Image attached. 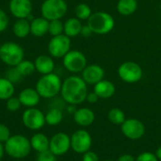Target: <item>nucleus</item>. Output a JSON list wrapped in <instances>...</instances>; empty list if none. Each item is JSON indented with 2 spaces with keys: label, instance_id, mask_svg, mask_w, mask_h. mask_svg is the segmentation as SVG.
<instances>
[{
  "label": "nucleus",
  "instance_id": "15",
  "mask_svg": "<svg viewBox=\"0 0 161 161\" xmlns=\"http://www.w3.org/2000/svg\"><path fill=\"white\" fill-rule=\"evenodd\" d=\"M105 72L103 68L97 64H92L86 66L82 71V79L90 85H95L99 81L103 80Z\"/></svg>",
  "mask_w": 161,
  "mask_h": 161
},
{
  "label": "nucleus",
  "instance_id": "33",
  "mask_svg": "<svg viewBox=\"0 0 161 161\" xmlns=\"http://www.w3.org/2000/svg\"><path fill=\"white\" fill-rule=\"evenodd\" d=\"M10 136L9 128L4 124H0V142L5 143L10 138Z\"/></svg>",
  "mask_w": 161,
  "mask_h": 161
},
{
  "label": "nucleus",
  "instance_id": "12",
  "mask_svg": "<svg viewBox=\"0 0 161 161\" xmlns=\"http://www.w3.org/2000/svg\"><path fill=\"white\" fill-rule=\"evenodd\" d=\"M121 130L124 136L132 141L142 139L145 134L144 124L138 119H127L121 125Z\"/></svg>",
  "mask_w": 161,
  "mask_h": 161
},
{
  "label": "nucleus",
  "instance_id": "10",
  "mask_svg": "<svg viewBox=\"0 0 161 161\" xmlns=\"http://www.w3.org/2000/svg\"><path fill=\"white\" fill-rule=\"evenodd\" d=\"M120 78L126 83H136L142 77V67L133 61H126L121 64L118 69Z\"/></svg>",
  "mask_w": 161,
  "mask_h": 161
},
{
  "label": "nucleus",
  "instance_id": "13",
  "mask_svg": "<svg viewBox=\"0 0 161 161\" xmlns=\"http://www.w3.org/2000/svg\"><path fill=\"white\" fill-rule=\"evenodd\" d=\"M71 149V137L66 133L58 132L55 134L49 142V150L57 157L65 155Z\"/></svg>",
  "mask_w": 161,
  "mask_h": 161
},
{
  "label": "nucleus",
  "instance_id": "39",
  "mask_svg": "<svg viewBox=\"0 0 161 161\" xmlns=\"http://www.w3.org/2000/svg\"><path fill=\"white\" fill-rule=\"evenodd\" d=\"M80 34L83 36V37H86V38H88V37H90L92 34V31L91 30V28L88 26V25H84V26H82V29H81V32H80Z\"/></svg>",
  "mask_w": 161,
  "mask_h": 161
},
{
  "label": "nucleus",
  "instance_id": "19",
  "mask_svg": "<svg viewBox=\"0 0 161 161\" xmlns=\"http://www.w3.org/2000/svg\"><path fill=\"white\" fill-rule=\"evenodd\" d=\"M35 69L42 75L51 74L54 71L55 63L51 57L46 55H41L36 58L35 61Z\"/></svg>",
  "mask_w": 161,
  "mask_h": 161
},
{
  "label": "nucleus",
  "instance_id": "35",
  "mask_svg": "<svg viewBox=\"0 0 161 161\" xmlns=\"http://www.w3.org/2000/svg\"><path fill=\"white\" fill-rule=\"evenodd\" d=\"M136 161H158V159L156 154L152 152H143L137 157Z\"/></svg>",
  "mask_w": 161,
  "mask_h": 161
},
{
  "label": "nucleus",
  "instance_id": "25",
  "mask_svg": "<svg viewBox=\"0 0 161 161\" xmlns=\"http://www.w3.org/2000/svg\"><path fill=\"white\" fill-rule=\"evenodd\" d=\"M14 92L15 89L13 83L7 77H0V100L7 101L13 96Z\"/></svg>",
  "mask_w": 161,
  "mask_h": 161
},
{
  "label": "nucleus",
  "instance_id": "34",
  "mask_svg": "<svg viewBox=\"0 0 161 161\" xmlns=\"http://www.w3.org/2000/svg\"><path fill=\"white\" fill-rule=\"evenodd\" d=\"M21 77H22L21 74L18 72V70H17L15 67H12V68L8 72V74H7V78H8L9 81H11L12 83L18 82V81L21 79Z\"/></svg>",
  "mask_w": 161,
  "mask_h": 161
},
{
  "label": "nucleus",
  "instance_id": "6",
  "mask_svg": "<svg viewBox=\"0 0 161 161\" xmlns=\"http://www.w3.org/2000/svg\"><path fill=\"white\" fill-rule=\"evenodd\" d=\"M68 7L64 0H44L41 7V13L48 21L60 20L67 12Z\"/></svg>",
  "mask_w": 161,
  "mask_h": 161
},
{
  "label": "nucleus",
  "instance_id": "1",
  "mask_svg": "<svg viewBox=\"0 0 161 161\" xmlns=\"http://www.w3.org/2000/svg\"><path fill=\"white\" fill-rule=\"evenodd\" d=\"M60 93L66 103L73 106L79 105L87 98V83L82 77L76 75L69 76L63 81Z\"/></svg>",
  "mask_w": 161,
  "mask_h": 161
},
{
  "label": "nucleus",
  "instance_id": "20",
  "mask_svg": "<svg viewBox=\"0 0 161 161\" xmlns=\"http://www.w3.org/2000/svg\"><path fill=\"white\" fill-rule=\"evenodd\" d=\"M49 21L45 18L37 17L30 22V33L35 37H42L48 33Z\"/></svg>",
  "mask_w": 161,
  "mask_h": 161
},
{
  "label": "nucleus",
  "instance_id": "8",
  "mask_svg": "<svg viewBox=\"0 0 161 161\" xmlns=\"http://www.w3.org/2000/svg\"><path fill=\"white\" fill-rule=\"evenodd\" d=\"M92 144V136L87 130L78 129L71 136V149L77 154H84L90 151Z\"/></svg>",
  "mask_w": 161,
  "mask_h": 161
},
{
  "label": "nucleus",
  "instance_id": "40",
  "mask_svg": "<svg viewBox=\"0 0 161 161\" xmlns=\"http://www.w3.org/2000/svg\"><path fill=\"white\" fill-rule=\"evenodd\" d=\"M117 161H136V158H134V157L130 154H125L122 155Z\"/></svg>",
  "mask_w": 161,
  "mask_h": 161
},
{
  "label": "nucleus",
  "instance_id": "17",
  "mask_svg": "<svg viewBox=\"0 0 161 161\" xmlns=\"http://www.w3.org/2000/svg\"><path fill=\"white\" fill-rule=\"evenodd\" d=\"M95 120L94 112L88 108H81L75 110L74 113V121L82 127L90 126Z\"/></svg>",
  "mask_w": 161,
  "mask_h": 161
},
{
  "label": "nucleus",
  "instance_id": "4",
  "mask_svg": "<svg viewBox=\"0 0 161 161\" xmlns=\"http://www.w3.org/2000/svg\"><path fill=\"white\" fill-rule=\"evenodd\" d=\"M114 25V18L108 12H94L88 19V26L91 28L92 33L95 34H108L113 29Z\"/></svg>",
  "mask_w": 161,
  "mask_h": 161
},
{
  "label": "nucleus",
  "instance_id": "5",
  "mask_svg": "<svg viewBox=\"0 0 161 161\" xmlns=\"http://www.w3.org/2000/svg\"><path fill=\"white\" fill-rule=\"evenodd\" d=\"M0 59L5 64L15 67L24 59V50L16 42H5L0 46Z\"/></svg>",
  "mask_w": 161,
  "mask_h": 161
},
{
  "label": "nucleus",
  "instance_id": "22",
  "mask_svg": "<svg viewBox=\"0 0 161 161\" xmlns=\"http://www.w3.org/2000/svg\"><path fill=\"white\" fill-rule=\"evenodd\" d=\"M82 24L77 18H70L64 23V34L69 38L75 37L80 34L82 29Z\"/></svg>",
  "mask_w": 161,
  "mask_h": 161
},
{
  "label": "nucleus",
  "instance_id": "14",
  "mask_svg": "<svg viewBox=\"0 0 161 161\" xmlns=\"http://www.w3.org/2000/svg\"><path fill=\"white\" fill-rule=\"evenodd\" d=\"M10 13L17 19H26L32 11L31 0H10Z\"/></svg>",
  "mask_w": 161,
  "mask_h": 161
},
{
  "label": "nucleus",
  "instance_id": "7",
  "mask_svg": "<svg viewBox=\"0 0 161 161\" xmlns=\"http://www.w3.org/2000/svg\"><path fill=\"white\" fill-rule=\"evenodd\" d=\"M23 125L29 130L38 131L42 129L45 123V115L41 109L36 108H27L22 115Z\"/></svg>",
  "mask_w": 161,
  "mask_h": 161
},
{
  "label": "nucleus",
  "instance_id": "28",
  "mask_svg": "<svg viewBox=\"0 0 161 161\" xmlns=\"http://www.w3.org/2000/svg\"><path fill=\"white\" fill-rule=\"evenodd\" d=\"M15 68L18 70V72L21 74L22 76H27L30 75L34 73L35 69V64L32 61L29 60H22L20 63H18Z\"/></svg>",
  "mask_w": 161,
  "mask_h": 161
},
{
  "label": "nucleus",
  "instance_id": "23",
  "mask_svg": "<svg viewBox=\"0 0 161 161\" xmlns=\"http://www.w3.org/2000/svg\"><path fill=\"white\" fill-rule=\"evenodd\" d=\"M12 31L17 38H25L30 33V23L26 19H17L13 25Z\"/></svg>",
  "mask_w": 161,
  "mask_h": 161
},
{
  "label": "nucleus",
  "instance_id": "11",
  "mask_svg": "<svg viewBox=\"0 0 161 161\" xmlns=\"http://www.w3.org/2000/svg\"><path fill=\"white\" fill-rule=\"evenodd\" d=\"M71 48V40L65 34L53 37L48 43V52L54 58H63Z\"/></svg>",
  "mask_w": 161,
  "mask_h": 161
},
{
  "label": "nucleus",
  "instance_id": "16",
  "mask_svg": "<svg viewBox=\"0 0 161 161\" xmlns=\"http://www.w3.org/2000/svg\"><path fill=\"white\" fill-rule=\"evenodd\" d=\"M18 98L22 106L25 108H35L40 103L41 96L36 89L25 88L22 92H20Z\"/></svg>",
  "mask_w": 161,
  "mask_h": 161
},
{
  "label": "nucleus",
  "instance_id": "29",
  "mask_svg": "<svg viewBox=\"0 0 161 161\" xmlns=\"http://www.w3.org/2000/svg\"><path fill=\"white\" fill-rule=\"evenodd\" d=\"M75 12L76 18L79 20H88L91 17V15L92 14V8H90V6L87 4H84V3L77 5L75 7Z\"/></svg>",
  "mask_w": 161,
  "mask_h": 161
},
{
  "label": "nucleus",
  "instance_id": "24",
  "mask_svg": "<svg viewBox=\"0 0 161 161\" xmlns=\"http://www.w3.org/2000/svg\"><path fill=\"white\" fill-rule=\"evenodd\" d=\"M138 8L137 0H119L117 4L118 12L124 16H129L133 14Z\"/></svg>",
  "mask_w": 161,
  "mask_h": 161
},
{
  "label": "nucleus",
  "instance_id": "42",
  "mask_svg": "<svg viewBox=\"0 0 161 161\" xmlns=\"http://www.w3.org/2000/svg\"><path fill=\"white\" fill-rule=\"evenodd\" d=\"M156 156H157L158 159L161 161V146H159V147L157 149V151H156Z\"/></svg>",
  "mask_w": 161,
  "mask_h": 161
},
{
  "label": "nucleus",
  "instance_id": "31",
  "mask_svg": "<svg viewBox=\"0 0 161 161\" xmlns=\"http://www.w3.org/2000/svg\"><path fill=\"white\" fill-rule=\"evenodd\" d=\"M22 104L19 100L18 97H10L7 100L6 102V107H7V109L10 112H15V111H18L21 108Z\"/></svg>",
  "mask_w": 161,
  "mask_h": 161
},
{
  "label": "nucleus",
  "instance_id": "30",
  "mask_svg": "<svg viewBox=\"0 0 161 161\" xmlns=\"http://www.w3.org/2000/svg\"><path fill=\"white\" fill-rule=\"evenodd\" d=\"M63 31H64V24L60 20L49 21L48 33H50L53 37L63 34Z\"/></svg>",
  "mask_w": 161,
  "mask_h": 161
},
{
  "label": "nucleus",
  "instance_id": "26",
  "mask_svg": "<svg viewBox=\"0 0 161 161\" xmlns=\"http://www.w3.org/2000/svg\"><path fill=\"white\" fill-rule=\"evenodd\" d=\"M62 119H63V113L59 108H51L45 114V123L48 125L56 126L62 122Z\"/></svg>",
  "mask_w": 161,
  "mask_h": 161
},
{
  "label": "nucleus",
  "instance_id": "37",
  "mask_svg": "<svg viewBox=\"0 0 161 161\" xmlns=\"http://www.w3.org/2000/svg\"><path fill=\"white\" fill-rule=\"evenodd\" d=\"M82 161H100L98 155L95 152L88 151L83 154L82 156Z\"/></svg>",
  "mask_w": 161,
  "mask_h": 161
},
{
  "label": "nucleus",
  "instance_id": "36",
  "mask_svg": "<svg viewBox=\"0 0 161 161\" xmlns=\"http://www.w3.org/2000/svg\"><path fill=\"white\" fill-rule=\"evenodd\" d=\"M8 25V18L6 12L0 8V33L6 30Z\"/></svg>",
  "mask_w": 161,
  "mask_h": 161
},
{
  "label": "nucleus",
  "instance_id": "3",
  "mask_svg": "<svg viewBox=\"0 0 161 161\" xmlns=\"http://www.w3.org/2000/svg\"><path fill=\"white\" fill-rule=\"evenodd\" d=\"M62 82L59 76L54 73L42 75V76L37 81L36 91L41 97L49 99L53 98L60 92Z\"/></svg>",
  "mask_w": 161,
  "mask_h": 161
},
{
  "label": "nucleus",
  "instance_id": "27",
  "mask_svg": "<svg viewBox=\"0 0 161 161\" xmlns=\"http://www.w3.org/2000/svg\"><path fill=\"white\" fill-rule=\"evenodd\" d=\"M108 118L109 120V122L113 125H121L124 124V122L126 120L125 119V112L118 108H113L108 111Z\"/></svg>",
  "mask_w": 161,
  "mask_h": 161
},
{
  "label": "nucleus",
  "instance_id": "18",
  "mask_svg": "<svg viewBox=\"0 0 161 161\" xmlns=\"http://www.w3.org/2000/svg\"><path fill=\"white\" fill-rule=\"evenodd\" d=\"M99 98L102 99H108L114 95L116 89L114 84L109 80H101L98 83L94 85V91H93Z\"/></svg>",
  "mask_w": 161,
  "mask_h": 161
},
{
  "label": "nucleus",
  "instance_id": "21",
  "mask_svg": "<svg viewBox=\"0 0 161 161\" xmlns=\"http://www.w3.org/2000/svg\"><path fill=\"white\" fill-rule=\"evenodd\" d=\"M29 141L31 148L37 153H42L49 150L50 139H48V137L43 133H35Z\"/></svg>",
  "mask_w": 161,
  "mask_h": 161
},
{
  "label": "nucleus",
  "instance_id": "38",
  "mask_svg": "<svg viewBox=\"0 0 161 161\" xmlns=\"http://www.w3.org/2000/svg\"><path fill=\"white\" fill-rule=\"evenodd\" d=\"M98 99H99V97H98V95H97L94 92H88L86 100H87L89 103L94 104V103H96V102L98 101Z\"/></svg>",
  "mask_w": 161,
  "mask_h": 161
},
{
  "label": "nucleus",
  "instance_id": "2",
  "mask_svg": "<svg viewBox=\"0 0 161 161\" xmlns=\"http://www.w3.org/2000/svg\"><path fill=\"white\" fill-rule=\"evenodd\" d=\"M5 153L15 159H23L26 158L30 151V141L24 135L16 134L10 136V138L4 143Z\"/></svg>",
  "mask_w": 161,
  "mask_h": 161
},
{
  "label": "nucleus",
  "instance_id": "32",
  "mask_svg": "<svg viewBox=\"0 0 161 161\" xmlns=\"http://www.w3.org/2000/svg\"><path fill=\"white\" fill-rule=\"evenodd\" d=\"M37 161H57V156H55L50 150L38 153Z\"/></svg>",
  "mask_w": 161,
  "mask_h": 161
},
{
  "label": "nucleus",
  "instance_id": "41",
  "mask_svg": "<svg viewBox=\"0 0 161 161\" xmlns=\"http://www.w3.org/2000/svg\"><path fill=\"white\" fill-rule=\"evenodd\" d=\"M5 154V148H4V144L0 142V160L2 159L3 156Z\"/></svg>",
  "mask_w": 161,
  "mask_h": 161
},
{
  "label": "nucleus",
  "instance_id": "9",
  "mask_svg": "<svg viewBox=\"0 0 161 161\" xmlns=\"http://www.w3.org/2000/svg\"><path fill=\"white\" fill-rule=\"evenodd\" d=\"M63 65L71 73H79L86 68L87 58L82 52L70 50L63 57Z\"/></svg>",
  "mask_w": 161,
  "mask_h": 161
},
{
  "label": "nucleus",
  "instance_id": "43",
  "mask_svg": "<svg viewBox=\"0 0 161 161\" xmlns=\"http://www.w3.org/2000/svg\"><path fill=\"white\" fill-rule=\"evenodd\" d=\"M105 161H114V160H105Z\"/></svg>",
  "mask_w": 161,
  "mask_h": 161
}]
</instances>
